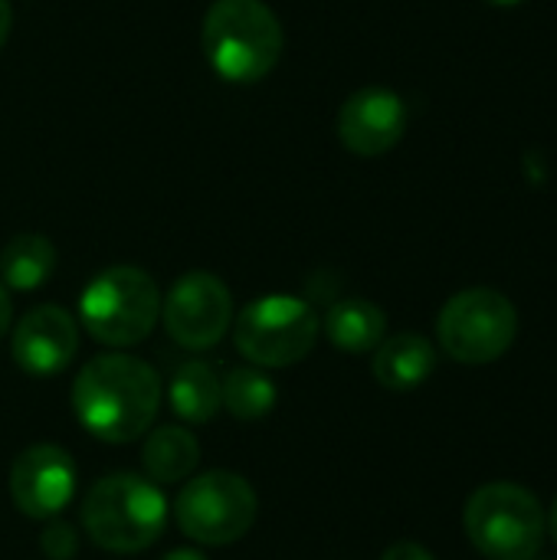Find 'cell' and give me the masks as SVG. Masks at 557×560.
I'll list each match as a JSON object with an SVG mask.
<instances>
[{
    "mask_svg": "<svg viewBox=\"0 0 557 560\" xmlns=\"http://www.w3.org/2000/svg\"><path fill=\"white\" fill-rule=\"evenodd\" d=\"M158 407L161 381L135 354H98L72 384V413L102 443H135L151 430Z\"/></svg>",
    "mask_w": 557,
    "mask_h": 560,
    "instance_id": "cell-1",
    "label": "cell"
},
{
    "mask_svg": "<svg viewBox=\"0 0 557 560\" xmlns=\"http://www.w3.org/2000/svg\"><path fill=\"white\" fill-rule=\"evenodd\" d=\"M210 69L227 82L266 79L286 49V33L266 0H213L200 30Z\"/></svg>",
    "mask_w": 557,
    "mask_h": 560,
    "instance_id": "cell-2",
    "label": "cell"
},
{
    "mask_svg": "<svg viewBox=\"0 0 557 560\" xmlns=\"http://www.w3.org/2000/svg\"><path fill=\"white\" fill-rule=\"evenodd\" d=\"M167 525V499L158 482L115 472L98 479L82 499V528L85 535L112 551L135 555L151 548Z\"/></svg>",
    "mask_w": 557,
    "mask_h": 560,
    "instance_id": "cell-3",
    "label": "cell"
},
{
    "mask_svg": "<svg viewBox=\"0 0 557 560\" xmlns=\"http://www.w3.org/2000/svg\"><path fill=\"white\" fill-rule=\"evenodd\" d=\"M82 328L108 348L144 341L161 318V292L138 266H112L98 272L79 295Z\"/></svg>",
    "mask_w": 557,
    "mask_h": 560,
    "instance_id": "cell-4",
    "label": "cell"
},
{
    "mask_svg": "<svg viewBox=\"0 0 557 560\" xmlns=\"http://www.w3.org/2000/svg\"><path fill=\"white\" fill-rule=\"evenodd\" d=\"M466 535L486 560H535L545 541L542 502L515 482L476 489L463 512Z\"/></svg>",
    "mask_w": 557,
    "mask_h": 560,
    "instance_id": "cell-5",
    "label": "cell"
},
{
    "mask_svg": "<svg viewBox=\"0 0 557 560\" xmlns=\"http://www.w3.org/2000/svg\"><path fill=\"white\" fill-rule=\"evenodd\" d=\"M437 338L460 364H492L519 338V308L499 289H463L440 308Z\"/></svg>",
    "mask_w": 557,
    "mask_h": 560,
    "instance_id": "cell-6",
    "label": "cell"
},
{
    "mask_svg": "<svg viewBox=\"0 0 557 560\" xmlns=\"http://www.w3.org/2000/svg\"><path fill=\"white\" fill-rule=\"evenodd\" d=\"M236 351L256 368H292L318 341V315L295 295H263L233 325Z\"/></svg>",
    "mask_w": 557,
    "mask_h": 560,
    "instance_id": "cell-7",
    "label": "cell"
},
{
    "mask_svg": "<svg viewBox=\"0 0 557 560\" xmlns=\"http://www.w3.org/2000/svg\"><path fill=\"white\" fill-rule=\"evenodd\" d=\"M256 512H259V499L253 486L227 469H213L190 479L174 502L177 528L190 541L213 545V548L240 541L253 528Z\"/></svg>",
    "mask_w": 557,
    "mask_h": 560,
    "instance_id": "cell-8",
    "label": "cell"
},
{
    "mask_svg": "<svg viewBox=\"0 0 557 560\" xmlns=\"http://www.w3.org/2000/svg\"><path fill=\"white\" fill-rule=\"evenodd\" d=\"M164 331L187 351L213 348L233 325V295L213 272L181 276L161 302Z\"/></svg>",
    "mask_w": 557,
    "mask_h": 560,
    "instance_id": "cell-9",
    "label": "cell"
},
{
    "mask_svg": "<svg viewBox=\"0 0 557 560\" xmlns=\"http://www.w3.org/2000/svg\"><path fill=\"white\" fill-rule=\"evenodd\" d=\"M76 463L62 446L36 443L13 459L10 499L26 518H56L76 495Z\"/></svg>",
    "mask_w": 557,
    "mask_h": 560,
    "instance_id": "cell-10",
    "label": "cell"
},
{
    "mask_svg": "<svg viewBox=\"0 0 557 560\" xmlns=\"http://www.w3.org/2000/svg\"><path fill=\"white\" fill-rule=\"evenodd\" d=\"M338 141L358 158H381L401 144L407 131V105L384 85L358 89L338 108Z\"/></svg>",
    "mask_w": 557,
    "mask_h": 560,
    "instance_id": "cell-11",
    "label": "cell"
},
{
    "mask_svg": "<svg viewBox=\"0 0 557 560\" xmlns=\"http://www.w3.org/2000/svg\"><path fill=\"white\" fill-rule=\"evenodd\" d=\"M10 351L20 371L53 377L66 371L79 351V322L62 305H36L16 322Z\"/></svg>",
    "mask_w": 557,
    "mask_h": 560,
    "instance_id": "cell-12",
    "label": "cell"
},
{
    "mask_svg": "<svg viewBox=\"0 0 557 560\" xmlns=\"http://www.w3.org/2000/svg\"><path fill=\"white\" fill-rule=\"evenodd\" d=\"M374 381L387 390H414L437 371V348L417 331H401L374 348Z\"/></svg>",
    "mask_w": 557,
    "mask_h": 560,
    "instance_id": "cell-13",
    "label": "cell"
},
{
    "mask_svg": "<svg viewBox=\"0 0 557 560\" xmlns=\"http://www.w3.org/2000/svg\"><path fill=\"white\" fill-rule=\"evenodd\" d=\"M325 335L338 351L368 354L387 335V315L368 299H341L325 315Z\"/></svg>",
    "mask_w": 557,
    "mask_h": 560,
    "instance_id": "cell-14",
    "label": "cell"
},
{
    "mask_svg": "<svg viewBox=\"0 0 557 560\" xmlns=\"http://www.w3.org/2000/svg\"><path fill=\"white\" fill-rule=\"evenodd\" d=\"M56 246L43 233H16L0 249V282L13 292H33L49 282Z\"/></svg>",
    "mask_w": 557,
    "mask_h": 560,
    "instance_id": "cell-15",
    "label": "cell"
},
{
    "mask_svg": "<svg viewBox=\"0 0 557 560\" xmlns=\"http://www.w3.org/2000/svg\"><path fill=\"white\" fill-rule=\"evenodd\" d=\"M141 466H144L148 479L158 486L184 482L200 466V443L194 440V433H187L181 427H158L144 440Z\"/></svg>",
    "mask_w": 557,
    "mask_h": 560,
    "instance_id": "cell-16",
    "label": "cell"
},
{
    "mask_svg": "<svg viewBox=\"0 0 557 560\" xmlns=\"http://www.w3.org/2000/svg\"><path fill=\"white\" fill-rule=\"evenodd\" d=\"M167 397H171V410L181 420H187V423H210L220 413V407H223L220 377L204 361L181 364L174 381H171Z\"/></svg>",
    "mask_w": 557,
    "mask_h": 560,
    "instance_id": "cell-17",
    "label": "cell"
},
{
    "mask_svg": "<svg viewBox=\"0 0 557 560\" xmlns=\"http://www.w3.org/2000/svg\"><path fill=\"white\" fill-rule=\"evenodd\" d=\"M220 397L223 407L230 410V417L236 420H263L266 413H272L279 390L269 381L266 371L259 368H236L227 374V381H220Z\"/></svg>",
    "mask_w": 557,
    "mask_h": 560,
    "instance_id": "cell-18",
    "label": "cell"
},
{
    "mask_svg": "<svg viewBox=\"0 0 557 560\" xmlns=\"http://www.w3.org/2000/svg\"><path fill=\"white\" fill-rule=\"evenodd\" d=\"M39 548L49 560H72L76 551H79V535H76V528L69 522L56 518V522L46 525V532L39 538Z\"/></svg>",
    "mask_w": 557,
    "mask_h": 560,
    "instance_id": "cell-19",
    "label": "cell"
},
{
    "mask_svg": "<svg viewBox=\"0 0 557 560\" xmlns=\"http://www.w3.org/2000/svg\"><path fill=\"white\" fill-rule=\"evenodd\" d=\"M381 560H437L423 545H417V541H397V545H391L387 551H384V558Z\"/></svg>",
    "mask_w": 557,
    "mask_h": 560,
    "instance_id": "cell-20",
    "label": "cell"
},
{
    "mask_svg": "<svg viewBox=\"0 0 557 560\" xmlns=\"http://www.w3.org/2000/svg\"><path fill=\"white\" fill-rule=\"evenodd\" d=\"M10 318H13V305H10L7 285L0 282V341H3V338H7V331H10Z\"/></svg>",
    "mask_w": 557,
    "mask_h": 560,
    "instance_id": "cell-21",
    "label": "cell"
},
{
    "mask_svg": "<svg viewBox=\"0 0 557 560\" xmlns=\"http://www.w3.org/2000/svg\"><path fill=\"white\" fill-rule=\"evenodd\" d=\"M10 26H13V10H10V0H0V49L10 36Z\"/></svg>",
    "mask_w": 557,
    "mask_h": 560,
    "instance_id": "cell-22",
    "label": "cell"
},
{
    "mask_svg": "<svg viewBox=\"0 0 557 560\" xmlns=\"http://www.w3.org/2000/svg\"><path fill=\"white\" fill-rule=\"evenodd\" d=\"M161 560H207V555H200L194 548H174V551H167Z\"/></svg>",
    "mask_w": 557,
    "mask_h": 560,
    "instance_id": "cell-23",
    "label": "cell"
},
{
    "mask_svg": "<svg viewBox=\"0 0 557 560\" xmlns=\"http://www.w3.org/2000/svg\"><path fill=\"white\" fill-rule=\"evenodd\" d=\"M545 532H552V538H555V545H557V499H555V505H552V512L545 515Z\"/></svg>",
    "mask_w": 557,
    "mask_h": 560,
    "instance_id": "cell-24",
    "label": "cell"
},
{
    "mask_svg": "<svg viewBox=\"0 0 557 560\" xmlns=\"http://www.w3.org/2000/svg\"><path fill=\"white\" fill-rule=\"evenodd\" d=\"M486 3H492V7H519L525 0H486Z\"/></svg>",
    "mask_w": 557,
    "mask_h": 560,
    "instance_id": "cell-25",
    "label": "cell"
}]
</instances>
